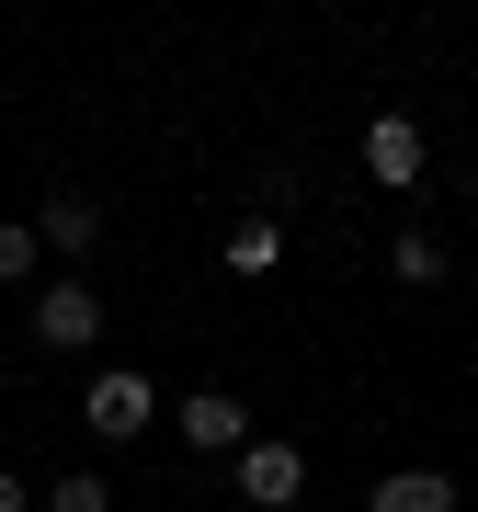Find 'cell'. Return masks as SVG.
I'll use <instances>...</instances> for the list:
<instances>
[{
  "label": "cell",
  "instance_id": "6da1fadb",
  "mask_svg": "<svg viewBox=\"0 0 478 512\" xmlns=\"http://www.w3.org/2000/svg\"><path fill=\"white\" fill-rule=\"evenodd\" d=\"M35 342H46V353H92V342H103L92 274H46V285H35Z\"/></svg>",
  "mask_w": 478,
  "mask_h": 512
},
{
  "label": "cell",
  "instance_id": "7a4b0ae2",
  "mask_svg": "<svg viewBox=\"0 0 478 512\" xmlns=\"http://www.w3.org/2000/svg\"><path fill=\"white\" fill-rule=\"evenodd\" d=\"M148 410H160V387H148L137 365H103V376H92V399H80V421H92L103 444H137V433H148Z\"/></svg>",
  "mask_w": 478,
  "mask_h": 512
},
{
  "label": "cell",
  "instance_id": "3957f363",
  "mask_svg": "<svg viewBox=\"0 0 478 512\" xmlns=\"http://www.w3.org/2000/svg\"><path fill=\"white\" fill-rule=\"evenodd\" d=\"M228 467H239V501H251V512H285L296 490H308V456H296V444H274V433H251Z\"/></svg>",
  "mask_w": 478,
  "mask_h": 512
},
{
  "label": "cell",
  "instance_id": "277c9868",
  "mask_svg": "<svg viewBox=\"0 0 478 512\" xmlns=\"http://www.w3.org/2000/svg\"><path fill=\"white\" fill-rule=\"evenodd\" d=\"M365 171L387 194H422V126H410V114H376L365 126Z\"/></svg>",
  "mask_w": 478,
  "mask_h": 512
},
{
  "label": "cell",
  "instance_id": "5b68a950",
  "mask_svg": "<svg viewBox=\"0 0 478 512\" xmlns=\"http://www.w3.org/2000/svg\"><path fill=\"white\" fill-rule=\"evenodd\" d=\"M35 239H46V262H57V274H69V262H92V239H103V205H92V194H46Z\"/></svg>",
  "mask_w": 478,
  "mask_h": 512
},
{
  "label": "cell",
  "instance_id": "8992f818",
  "mask_svg": "<svg viewBox=\"0 0 478 512\" xmlns=\"http://www.w3.org/2000/svg\"><path fill=\"white\" fill-rule=\"evenodd\" d=\"M183 444L194 456H239V444H251V410H239L228 387H194L183 399Z\"/></svg>",
  "mask_w": 478,
  "mask_h": 512
},
{
  "label": "cell",
  "instance_id": "52a82bcc",
  "mask_svg": "<svg viewBox=\"0 0 478 512\" xmlns=\"http://www.w3.org/2000/svg\"><path fill=\"white\" fill-rule=\"evenodd\" d=\"M376 512H456V478H444V467H387L376 478Z\"/></svg>",
  "mask_w": 478,
  "mask_h": 512
},
{
  "label": "cell",
  "instance_id": "ba28073f",
  "mask_svg": "<svg viewBox=\"0 0 478 512\" xmlns=\"http://www.w3.org/2000/svg\"><path fill=\"white\" fill-rule=\"evenodd\" d=\"M387 274H399V285H444V239L433 228H399V239H387Z\"/></svg>",
  "mask_w": 478,
  "mask_h": 512
},
{
  "label": "cell",
  "instance_id": "9c48e42d",
  "mask_svg": "<svg viewBox=\"0 0 478 512\" xmlns=\"http://www.w3.org/2000/svg\"><path fill=\"white\" fill-rule=\"evenodd\" d=\"M274 262H285V228H274V217L228 228V274H274Z\"/></svg>",
  "mask_w": 478,
  "mask_h": 512
},
{
  "label": "cell",
  "instance_id": "30bf717a",
  "mask_svg": "<svg viewBox=\"0 0 478 512\" xmlns=\"http://www.w3.org/2000/svg\"><path fill=\"white\" fill-rule=\"evenodd\" d=\"M35 512H114V490H103V467H69V478H46Z\"/></svg>",
  "mask_w": 478,
  "mask_h": 512
},
{
  "label": "cell",
  "instance_id": "8fae6325",
  "mask_svg": "<svg viewBox=\"0 0 478 512\" xmlns=\"http://www.w3.org/2000/svg\"><path fill=\"white\" fill-rule=\"evenodd\" d=\"M0 285H46V239L35 228H0Z\"/></svg>",
  "mask_w": 478,
  "mask_h": 512
},
{
  "label": "cell",
  "instance_id": "7c38bea8",
  "mask_svg": "<svg viewBox=\"0 0 478 512\" xmlns=\"http://www.w3.org/2000/svg\"><path fill=\"white\" fill-rule=\"evenodd\" d=\"M0 512H35V478L23 467H0Z\"/></svg>",
  "mask_w": 478,
  "mask_h": 512
}]
</instances>
